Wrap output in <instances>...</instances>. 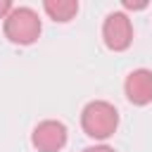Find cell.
Returning a JSON list of instances; mask_svg holds the SVG:
<instances>
[{
  "label": "cell",
  "instance_id": "obj_1",
  "mask_svg": "<svg viewBox=\"0 0 152 152\" xmlns=\"http://www.w3.org/2000/svg\"><path fill=\"white\" fill-rule=\"evenodd\" d=\"M81 128L93 140H107L119 128V112L107 100H93L81 112Z\"/></svg>",
  "mask_w": 152,
  "mask_h": 152
},
{
  "label": "cell",
  "instance_id": "obj_2",
  "mask_svg": "<svg viewBox=\"0 0 152 152\" xmlns=\"http://www.w3.org/2000/svg\"><path fill=\"white\" fill-rule=\"evenodd\" d=\"M5 38L14 45H33L40 38L43 24L36 10L31 7H12V12L2 19Z\"/></svg>",
  "mask_w": 152,
  "mask_h": 152
},
{
  "label": "cell",
  "instance_id": "obj_3",
  "mask_svg": "<svg viewBox=\"0 0 152 152\" xmlns=\"http://www.w3.org/2000/svg\"><path fill=\"white\" fill-rule=\"evenodd\" d=\"M102 40L112 52H124L133 43V24L126 12H109L102 21Z\"/></svg>",
  "mask_w": 152,
  "mask_h": 152
},
{
  "label": "cell",
  "instance_id": "obj_4",
  "mask_svg": "<svg viewBox=\"0 0 152 152\" xmlns=\"http://www.w3.org/2000/svg\"><path fill=\"white\" fill-rule=\"evenodd\" d=\"M66 138H69V133H66V126H64L62 121H57V119H45V121H40V124L33 128V133H31V145H33V150H38V152H59V150H64Z\"/></svg>",
  "mask_w": 152,
  "mask_h": 152
},
{
  "label": "cell",
  "instance_id": "obj_5",
  "mask_svg": "<svg viewBox=\"0 0 152 152\" xmlns=\"http://www.w3.org/2000/svg\"><path fill=\"white\" fill-rule=\"evenodd\" d=\"M126 100L135 107H145L152 102V71L150 69H133L124 81Z\"/></svg>",
  "mask_w": 152,
  "mask_h": 152
},
{
  "label": "cell",
  "instance_id": "obj_6",
  "mask_svg": "<svg viewBox=\"0 0 152 152\" xmlns=\"http://www.w3.org/2000/svg\"><path fill=\"white\" fill-rule=\"evenodd\" d=\"M43 10L52 21L66 24L78 14V0H45Z\"/></svg>",
  "mask_w": 152,
  "mask_h": 152
},
{
  "label": "cell",
  "instance_id": "obj_7",
  "mask_svg": "<svg viewBox=\"0 0 152 152\" xmlns=\"http://www.w3.org/2000/svg\"><path fill=\"white\" fill-rule=\"evenodd\" d=\"M81 152H116V150L109 145H90V147H83Z\"/></svg>",
  "mask_w": 152,
  "mask_h": 152
},
{
  "label": "cell",
  "instance_id": "obj_8",
  "mask_svg": "<svg viewBox=\"0 0 152 152\" xmlns=\"http://www.w3.org/2000/svg\"><path fill=\"white\" fill-rule=\"evenodd\" d=\"M12 7H14V5H12L10 0H0V19H5V17L12 12Z\"/></svg>",
  "mask_w": 152,
  "mask_h": 152
},
{
  "label": "cell",
  "instance_id": "obj_9",
  "mask_svg": "<svg viewBox=\"0 0 152 152\" xmlns=\"http://www.w3.org/2000/svg\"><path fill=\"white\" fill-rule=\"evenodd\" d=\"M124 7H126V10H145L147 2H131V0H124Z\"/></svg>",
  "mask_w": 152,
  "mask_h": 152
}]
</instances>
